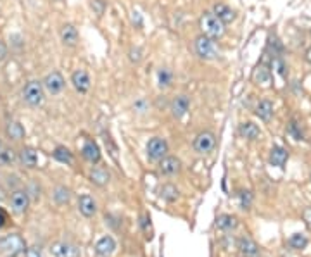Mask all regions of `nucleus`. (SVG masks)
Masks as SVG:
<instances>
[{
	"instance_id": "f257e3e1",
	"label": "nucleus",
	"mask_w": 311,
	"mask_h": 257,
	"mask_svg": "<svg viewBox=\"0 0 311 257\" xmlns=\"http://www.w3.org/2000/svg\"><path fill=\"white\" fill-rule=\"evenodd\" d=\"M201 30L204 37L215 40V38H220L225 33V25L213 13H206L201 18Z\"/></svg>"
},
{
	"instance_id": "f03ea898",
	"label": "nucleus",
	"mask_w": 311,
	"mask_h": 257,
	"mask_svg": "<svg viewBox=\"0 0 311 257\" xmlns=\"http://www.w3.org/2000/svg\"><path fill=\"white\" fill-rule=\"evenodd\" d=\"M23 100L28 104L30 107H38L44 102V85L42 81L31 80L23 88Z\"/></svg>"
},
{
	"instance_id": "7ed1b4c3",
	"label": "nucleus",
	"mask_w": 311,
	"mask_h": 257,
	"mask_svg": "<svg viewBox=\"0 0 311 257\" xmlns=\"http://www.w3.org/2000/svg\"><path fill=\"white\" fill-rule=\"evenodd\" d=\"M26 248L25 240L19 235H7L6 238L0 240V252L6 257H18L19 254H23Z\"/></svg>"
},
{
	"instance_id": "20e7f679",
	"label": "nucleus",
	"mask_w": 311,
	"mask_h": 257,
	"mask_svg": "<svg viewBox=\"0 0 311 257\" xmlns=\"http://www.w3.org/2000/svg\"><path fill=\"white\" fill-rule=\"evenodd\" d=\"M168 154V143L161 136H154L147 143V157L150 161H161L165 155Z\"/></svg>"
},
{
	"instance_id": "39448f33",
	"label": "nucleus",
	"mask_w": 311,
	"mask_h": 257,
	"mask_svg": "<svg viewBox=\"0 0 311 257\" xmlns=\"http://www.w3.org/2000/svg\"><path fill=\"white\" fill-rule=\"evenodd\" d=\"M50 254H52V257H80V248L71 242L57 240V242L50 245Z\"/></svg>"
},
{
	"instance_id": "423d86ee",
	"label": "nucleus",
	"mask_w": 311,
	"mask_h": 257,
	"mask_svg": "<svg viewBox=\"0 0 311 257\" xmlns=\"http://www.w3.org/2000/svg\"><path fill=\"white\" fill-rule=\"evenodd\" d=\"M9 204L14 214H25L30 207V193L26 190H16L11 193Z\"/></svg>"
},
{
	"instance_id": "0eeeda50",
	"label": "nucleus",
	"mask_w": 311,
	"mask_h": 257,
	"mask_svg": "<svg viewBox=\"0 0 311 257\" xmlns=\"http://www.w3.org/2000/svg\"><path fill=\"white\" fill-rule=\"evenodd\" d=\"M196 52H197V56H199L201 59H206V61L215 59L216 54H218L215 42H213L211 38L204 37V35L196 40Z\"/></svg>"
},
{
	"instance_id": "6e6552de",
	"label": "nucleus",
	"mask_w": 311,
	"mask_h": 257,
	"mask_svg": "<svg viewBox=\"0 0 311 257\" xmlns=\"http://www.w3.org/2000/svg\"><path fill=\"white\" fill-rule=\"evenodd\" d=\"M42 85H44V90L52 93V95H57V93H61L62 90H64L66 83H64V78H62L59 71H52L44 78Z\"/></svg>"
},
{
	"instance_id": "1a4fd4ad",
	"label": "nucleus",
	"mask_w": 311,
	"mask_h": 257,
	"mask_svg": "<svg viewBox=\"0 0 311 257\" xmlns=\"http://www.w3.org/2000/svg\"><path fill=\"white\" fill-rule=\"evenodd\" d=\"M194 149L199 154H209L215 149V135L209 133V131H202L194 140Z\"/></svg>"
},
{
	"instance_id": "9d476101",
	"label": "nucleus",
	"mask_w": 311,
	"mask_h": 257,
	"mask_svg": "<svg viewBox=\"0 0 311 257\" xmlns=\"http://www.w3.org/2000/svg\"><path fill=\"white\" fill-rule=\"evenodd\" d=\"M239 250H240V255L242 257H261L259 245L247 235L239 238Z\"/></svg>"
},
{
	"instance_id": "9b49d317",
	"label": "nucleus",
	"mask_w": 311,
	"mask_h": 257,
	"mask_svg": "<svg viewBox=\"0 0 311 257\" xmlns=\"http://www.w3.org/2000/svg\"><path fill=\"white\" fill-rule=\"evenodd\" d=\"M78 211L85 217H93L97 214V202L93 200V197L83 193L78 197Z\"/></svg>"
},
{
	"instance_id": "f8f14e48",
	"label": "nucleus",
	"mask_w": 311,
	"mask_h": 257,
	"mask_svg": "<svg viewBox=\"0 0 311 257\" xmlns=\"http://www.w3.org/2000/svg\"><path fill=\"white\" fill-rule=\"evenodd\" d=\"M159 173L163 176H173L180 171V161L177 157H171V155H165V157L159 161Z\"/></svg>"
},
{
	"instance_id": "ddd939ff",
	"label": "nucleus",
	"mask_w": 311,
	"mask_h": 257,
	"mask_svg": "<svg viewBox=\"0 0 311 257\" xmlns=\"http://www.w3.org/2000/svg\"><path fill=\"white\" fill-rule=\"evenodd\" d=\"M71 83L80 93H87L90 90V76H88V73L85 69H78V71L73 73Z\"/></svg>"
},
{
	"instance_id": "4468645a",
	"label": "nucleus",
	"mask_w": 311,
	"mask_h": 257,
	"mask_svg": "<svg viewBox=\"0 0 311 257\" xmlns=\"http://www.w3.org/2000/svg\"><path fill=\"white\" fill-rule=\"evenodd\" d=\"M116 250V242L112 236H102L99 242L95 243V254L99 257H111L112 252Z\"/></svg>"
},
{
	"instance_id": "2eb2a0df",
	"label": "nucleus",
	"mask_w": 311,
	"mask_h": 257,
	"mask_svg": "<svg viewBox=\"0 0 311 257\" xmlns=\"http://www.w3.org/2000/svg\"><path fill=\"white\" fill-rule=\"evenodd\" d=\"M81 154H83V157L87 159L90 164H97V162L100 161V149L93 140H87V142H85L83 149H81Z\"/></svg>"
},
{
	"instance_id": "dca6fc26",
	"label": "nucleus",
	"mask_w": 311,
	"mask_h": 257,
	"mask_svg": "<svg viewBox=\"0 0 311 257\" xmlns=\"http://www.w3.org/2000/svg\"><path fill=\"white\" fill-rule=\"evenodd\" d=\"M19 162H21L25 167H30V169H33V167H37L38 164V154L35 149H31V147H25V149H21L18 155Z\"/></svg>"
},
{
	"instance_id": "f3484780",
	"label": "nucleus",
	"mask_w": 311,
	"mask_h": 257,
	"mask_svg": "<svg viewBox=\"0 0 311 257\" xmlns=\"http://www.w3.org/2000/svg\"><path fill=\"white\" fill-rule=\"evenodd\" d=\"M189 107H190L189 97H185V95L177 97V99L171 102V112H173L175 118H184L187 114V111H189Z\"/></svg>"
},
{
	"instance_id": "a211bd4d",
	"label": "nucleus",
	"mask_w": 311,
	"mask_h": 257,
	"mask_svg": "<svg viewBox=\"0 0 311 257\" xmlns=\"http://www.w3.org/2000/svg\"><path fill=\"white\" fill-rule=\"evenodd\" d=\"M213 14L216 16L218 19H220L223 25H227V23H232L233 19H235V13L230 9L228 6H225V4H216L215 7H213Z\"/></svg>"
},
{
	"instance_id": "6ab92c4d",
	"label": "nucleus",
	"mask_w": 311,
	"mask_h": 257,
	"mask_svg": "<svg viewBox=\"0 0 311 257\" xmlns=\"http://www.w3.org/2000/svg\"><path fill=\"white\" fill-rule=\"evenodd\" d=\"M237 224H239V221L232 214H221L216 219V228L221 229V231H233L237 228Z\"/></svg>"
},
{
	"instance_id": "aec40b11",
	"label": "nucleus",
	"mask_w": 311,
	"mask_h": 257,
	"mask_svg": "<svg viewBox=\"0 0 311 257\" xmlns=\"http://www.w3.org/2000/svg\"><path fill=\"white\" fill-rule=\"evenodd\" d=\"M61 38H62V44L69 45V47H75L78 44V31L73 25H64L61 30Z\"/></svg>"
},
{
	"instance_id": "412c9836",
	"label": "nucleus",
	"mask_w": 311,
	"mask_h": 257,
	"mask_svg": "<svg viewBox=\"0 0 311 257\" xmlns=\"http://www.w3.org/2000/svg\"><path fill=\"white\" fill-rule=\"evenodd\" d=\"M287 159H289V154H287V150L283 149V147H273V149L270 150V164L271 166L282 167L287 162Z\"/></svg>"
},
{
	"instance_id": "4be33fe9",
	"label": "nucleus",
	"mask_w": 311,
	"mask_h": 257,
	"mask_svg": "<svg viewBox=\"0 0 311 257\" xmlns=\"http://www.w3.org/2000/svg\"><path fill=\"white\" fill-rule=\"evenodd\" d=\"M239 133L242 135V138H246V140H258L259 135H261V130H259V128L256 126L254 123L247 121V123L240 124Z\"/></svg>"
},
{
	"instance_id": "5701e85b",
	"label": "nucleus",
	"mask_w": 311,
	"mask_h": 257,
	"mask_svg": "<svg viewBox=\"0 0 311 257\" xmlns=\"http://www.w3.org/2000/svg\"><path fill=\"white\" fill-rule=\"evenodd\" d=\"M254 112L261 121H270L271 116H273V104H271L270 100H261V102L256 106Z\"/></svg>"
},
{
	"instance_id": "b1692460",
	"label": "nucleus",
	"mask_w": 311,
	"mask_h": 257,
	"mask_svg": "<svg viewBox=\"0 0 311 257\" xmlns=\"http://www.w3.org/2000/svg\"><path fill=\"white\" fill-rule=\"evenodd\" d=\"M88 176H90L92 183H95V185H99V186H104L109 181L107 169H104V167H99V166L92 167V171H90V174H88Z\"/></svg>"
},
{
	"instance_id": "393cba45",
	"label": "nucleus",
	"mask_w": 311,
	"mask_h": 257,
	"mask_svg": "<svg viewBox=\"0 0 311 257\" xmlns=\"http://www.w3.org/2000/svg\"><path fill=\"white\" fill-rule=\"evenodd\" d=\"M6 133H7V136H9L11 140H14V142H19V140L25 138V128H23L19 123L11 121V123H7Z\"/></svg>"
},
{
	"instance_id": "a878e982",
	"label": "nucleus",
	"mask_w": 311,
	"mask_h": 257,
	"mask_svg": "<svg viewBox=\"0 0 311 257\" xmlns=\"http://www.w3.org/2000/svg\"><path fill=\"white\" fill-rule=\"evenodd\" d=\"M18 161V154L13 149H4L0 150V166H13Z\"/></svg>"
},
{
	"instance_id": "bb28decb",
	"label": "nucleus",
	"mask_w": 311,
	"mask_h": 257,
	"mask_svg": "<svg viewBox=\"0 0 311 257\" xmlns=\"http://www.w3.org/2000/svg\"><path fill=\"white\" fill-rule=\"evenodd\" d=\"M54 159L62 162V164H73V154L66 147H57L54 150Z\"/></svg>"
},
{
	"instance_id": "cd10ccee",
	"label": "nucleus",
	"mask_w": 311,
	"mask_h": 257,
	"mask_svg": "<svg viewBox=\"0 0 311 257\" xmlns=\"http://www.w3.org/2000/svg\"><path fill=\"white\" fill-rule=\"evenodd\" d=\"M69 198H71V190L66 188V186H57L56 192H54V200L59 205H64L69 202Z\"/></svg>"
},
{
	"instance_id": "c85d7f7f",
	"label": "nucleus",
	"mask_w": 311,
	"mask_h": 257,
	"mask_svg": "<svg viewBox=\"0 0 311 257\" xmlns=\"http://www.w3.org/2000/svg\"><path fill=\"white\" fill-rule=\"evenodd\" d=\"M289 245L292 248H295V250H301V248H304L306 245H308V238H306L302 233H294L289 238Z\"/></svg>"
},
{
	"instance_id": "c756f323",
	"label": "nucleus",
	"mask_w": 311,
	"mask_h": 257,
	"mask_svg": "<svg viewBox=\"0 0 311 257\" xmlns=\"http://www.w3.org/2000/svg\"><path fill=\"white\" fill-rule=\"evenodd\" d=\"M161 197L165 198V200H168V202H175L178 198V190H177V186H173V185H165L161 188Z\"/></svg>"
},
{
	"instance_id": "7c9ffc66",
	"label": "nucleus",
	"mask_w": 311,
	"mask_h": 257,
	"mask_svg": "<svg viewBox=\"0 0 311 257\" xmlns=\"http://www.w3.org/2000/svg\"><path fill=\"white\" fill-rule=\"evenodd\" d=\"M270 71H268L264 66H259L258 69L254 71V80H256V83H261V85H266V83H270Z\"/></svg>"
},
{
	"instance_id": "2f4dec72",
	"label": "nucleus",
	"mask_w": 311,
	"mask_h": 257,
	"mask_svg": "<svg viewBox=\"0 0 311 257\" xmlns=\"http://www.w3.org/2000/svg\"><path fill=\"white\" fill-rule=\"evenodd\" d=\"M171 80H173V75H171L170 69H159L158 73V81H159V87L166 88L171 85Z\"/></svg>"
},
{
	"instance_id": "473e14b6",
	"label": "nucleus",
	"mask_w": 311,
	"mask_h": 257,
	"mask_svg": "<svg viewBox=\"0 0 311 257\" xmlns=\"http://www.w3.org/2000/svg\"><path fill=\"white\" fill-rule=\"evenodd\" d=\"M239 198H240V205H242V209H249V207H251V202H252L251 192H240V193H239Z\"/></svg>"
},
{
	"instance_id": "72a5a7b5",
	"label": "nucleus",
	"mask_w": 311,
	"mask_h": 257,
	"mask_svg": "<svg viewBox=\"0 0 311 257\" xmlns=\"http://www.w3.org/2000/svg\"><path fill=\"white\" fill-rule=\"evenodd\" d=\"M25 257H45V255H44V252H42L40 247L31 245V247L25 248Z\"/></svg>"
},
{
	"instance_id": "f704fd0d",
	"label": "nucleus",
	"mask_w": 311,
	"mask_h": 257,
	"mask_svg": "<svg viewBox=\"0 0 311 257\" xmlns=\"http://www.w3.org/2000/svg\"><path fill=\"white\" fill-rule=\"evenodd\" d=\"M289 131L294 135V138H295V140H301V138H302V133H301V130H299L297 123H294V121L290 123V124H289Z\"/></svg>"
},
{
	"instance_id": "c9c22d12",
	"label": "nucleus",
	"mask_w": 311,
	"mask_h": 257,
	"mask_svg": "<svg viewBox=\"0 0 311 257\" xmlns=\"http://www.w3.org/2000/svg\"><path fill=\"white\" fill-rule=\"evenodd\" d=\"M7 224H9V216H7V212L0 207V228H6Z\"/></svg>"
},
{
	"instance_id": "e433bc0d",
	"label": "nucleus",
	"mask_w": 311,
	"mask_h": 257,
	"mask_svg": "<svg viewBox=\"0 0 311 257\" xmlns=\"http://www.w3.org/2000/svg\"><path fill=\"white\" fill-rule=\"evenodd\" d=\"M133 109H135V111H138V112H145L147 106H145V102H143V100H138V102L133 106Z\"/></svg>"
},
{
	"instance_id": "4c0bfd02",
	"label": "nucleus",
	"mask_w": 311,
	"mask_h": 257,
	"mask_svg": "<svg viewBox=\"0 0 311 257\" xmlns=\"http://www.w3.org/2000/svg\"><path fill=\"white\" fill-rule=\"evenodd\" d=\"M130 59L135 61V62H138L140 61V50H131V52H130Z\"/></svg>"
},
{
	"instance_id": "58836bf2",
	"label": "nucleus",
	"mask_w": 311,
	"mask_h": 257,
	"mask_svg": "<svg viewBox=\"0 0 311 257\" xmlns=\"http://www.w3.org/2000/svg\"><path fill=\"white\" fill-rule=\"evenodd\" d=\"M6 54H7V49H6V45L0 42V59H4L6 57Z\"/></svg>"
},
{
	"instance_id": "ea45409f",
	"label": "nucleus",
	"mask_w": 311,
	"mask_h": 257,
	"mask_svg": "<svg viewBox=\"0 0 311 257\" xmlns=\"http://www.w3.org/2000/svg\"><path fill=\"white\" fill-rule=\"evenodd\" d=\"M308 61H309V64H311V50L308 52Z\"/></svg>"
},
{
	"instance_id": "a19ab883",
	"label": "nucleus",
	"mask_w": 311,
	"mask_h": 257,
	"mask_svg": "<svg viewBox=\"0 0 311 257\" xmlns=\"http://www.w3.org/2000/svg\"><path fill=\"white\" fill-rule=\"evenodd\" d=\"M2 147H4V145H2V140H0V150H2Z\"/></svg>"
}]
</instances>
